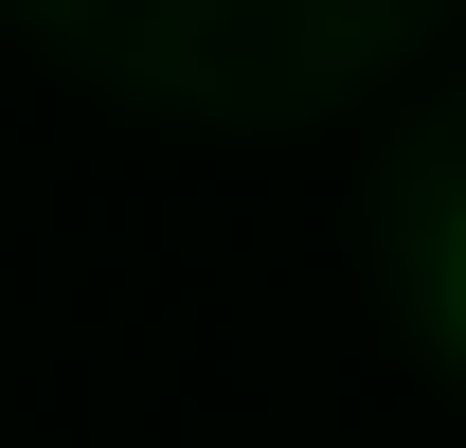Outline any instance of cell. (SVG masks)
<instances>
[{
	"instance_id": "1",
	"label": "cell",
	"mask_w": 466,
	"mask_h": 448,
	"mask_svg": "<svg viewBox=\"0 0 466 448\" xmlns=\"http://www.w3.org/2000/svg\"><path fill=\"white\" fill-rule=\"evenodd\" d=\"M449 305H466V233H449Z\"/></svg>"
}]
</instances>
